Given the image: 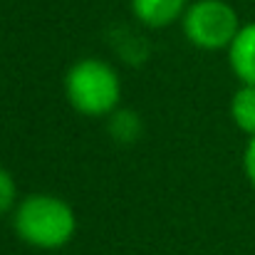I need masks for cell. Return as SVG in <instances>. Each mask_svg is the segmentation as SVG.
Segmentation results:
<instances>
[{
    "label": "cell",
    "instance_id": "cell-8",
    "mask_svg": "<svg viewBox=\"0 0 255 255\" xmlns=\"http://www.w3.org/2000/svg\"><path fill=\"white\" fill-rule=\"evenodd\" d=\"M17 206V186H15V178L12 173L0 166V216L15 211Z\"/></svg>",
    "mask_w": 255,
    "mask_h": 255
},
{
    "label": "cell",
    "instance_id": "cell-3",
    "mask_svg": "<svg viewBox=\"0 0 255 255\" xmlns=\"http://www.w3.org/2000/svg\"><path fill=\"white\" fill-rule=\"evenodd\" d=\"M238 30V12L226 0H198L183 12V32L201 50L231 47Z\"/></svg>",
    "mask_w": 255,
    "mask_h": 255
},
{
    "label": "cell",
    "instance_id": "cell-7",
    "mask_svg": "<svg viewBox=\"0 0 255 255\" xmlns=\"http://www.w3.org/2000/svg\"><path fill=\"white\" fill-rule=\"evenodd\" d=\"M231 117L243 134L255 136V85H243L233 94Z\"/></svg>",
    "mask_w": 255,
    "mask_h": 255
},
{
    "label": "cell",
    "instance_id": "cell-5",
    "mask_svg": "<svg viewBox=\"0 0 255 255\" xmlns=\"http://www.w3.org/2000/svg\"><path fill=\"white\" fill-rule=\"evenodd\" d=\"M186 2L188 0H131V10L144 25L166 27L186 12Z\"/></svg>",
    "mask_w": 255,
    "mask_h": 255
},
{
    "label": "cell",
    "instance_id": "cell-1",
    "mask_svg": "<svg viewBox=\"0 0 255 255\" xmlns=\"http://www.w3.org/2000/svg\"><path fill=\"white\" fill-rule=\"evenodd\" d=\"M12 228L20 241L40 251H57L77 233L72 206L52 193H32L12 211Z\"/></svg>",
    "mask_w": 255,
    "mask_h": 255
},
{
    "label": "cell",
    "instance_id": "cell-9",
    "mask_svg": "<svg viewBox=\"0 0 255 255\" xmlns=\"http://www.w3.org/2000/svg\"><path fill=\"white\" fill-rule=\"evenodd\" d=\"M243 169H246L248 181L255 186V136H251V141H248V146H246V154H243Z\"/></svg>",
    "mask_w": 255,
    "mask_h": 255
},
{
    "label": "cell",
    "instance_id": "cell-2",
    "mask_svg": "<svg viewBox=\"0 0 255 255\" xmlns=\"http://www.w3.org/2000/svg\"><path fill=\"white\" fill-rule=\"evenodd\" d=\"M67 102L85 117H109L119 107L122 82L117 70L97 57L75 62L65 75Z\"/></svg>",
    "mask_w": 255,
    "mask_h": 255
},
{
    "label": "cell",
    "instance_id": "cell-4",
    "mask_svg": "<svg viewBox=\"0 0 255 255\" xmlns=\"http://www.w3.org/2000/svg\"><path fill=\"white\" fill-rule=\"evenodd\" d=\"M228 62L241 85H255V22L241 25L228 47Z\"/></svg>",
    "mask_w": 255,
    "mask_h": 255
},
{
    "label": "cell",
    "instance_id": "cell-6",
    "mask_svg": "<svg viewBox=\"0 0 255 255\" xmlns=\"http://www.w3.org/2000/svg\"><path fill=\"white\" fill-rule=\"evenodd\" d=\"M107 129H109V136L119 144H134L139 136H141V119L134 109H122L117 107L112 114H109V122H107Z\"/></svg>",
    "mask_w": 255,
    "mask_h": 255
}]
</instances>
